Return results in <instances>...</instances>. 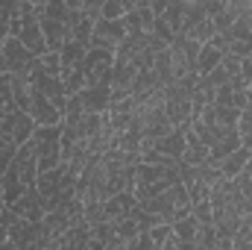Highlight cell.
<instances>
[{
  "label": "cell",
  "instance_id": "cell-25",
  "mask_svg": "<svg viewBox=\"0 0 252 250\" xmlns=\"http://www.w3.org/2000/svg\"><path fill=\"white\" fill-rule=\"evenodd\" d=\"M150 36H156V39H158V42H164L167 47H170V44H173V39H176V36H173V30L167 27V21H164V18H156V21H153Z\"/></svg>",
  "mask_w": 252,
  "mask_h": 250
},
{
  "label": "cell",
  "instance_id": "cell-28",
  "mask_svg": "<svg viewBox=\"0 0 252 250\" xmlns=\"http://www.w3.org/2000/svg\"><path fill=\"white\" fill-rule=\"evenodd\" d=\"M15 153H18V150H15L12 144H6V141L0 138V180H3V174H6V168L12 165V159H15Z\"/></svg>",
  "mask_w": 252,
  "mask_h": 250
},
{
  "label": "cell",
  "instance_id": "cell-27",
  "mask_svg": "<svg viewBox=\"0 0 252 250\" xmlns=\"http://www.w3.org/2000/svg\"><path fill=\"white\" fill-rule=\"evenodd\" d=\"M232 183H235V188H238V194L244 197V203L252 209V180L247 177V174H241V177H235Z\"/></svg>",
  "mask_w": 252,
  "mask_h": 250
},
{
  "label": "cell",
  "instance_id": "cell-32",
  "mask_svg": "<svg viewBox=\"0 0 252 250\" xmlns=\"http://www.w3.org/2000/svg\"><path fill=\"white\" fill-rule=\"evenodd\" d=\"M244 174H247V177L252 180V156H250V162H247V168H244Z\"/></svg>",
  "mask_w": 252,
  "mask_h": 250
},
{
  "label": "cell",
  "instance_id": "cell-8",
  "mask_svg": "<svg viewBox=\"0 0 252 250\" xmlns=\"http://www.w3.org/2000/svg\"><path fill=\"white\" fill-rule=\"evenodd\" d=\"M126 39V30H124V21H97L94 24V33H91V44L94 50H106V53H118L121 42Z\"/></svg>",
  "mask_w": 252,
  "mask_h": 250
},
{
  "label": "cell",
  "instance_id": "cell-29",
  "mask_svg": "<svg viewBox=\"0 0 252 250\" xmlns=\"http://www.w3.org/2000/svg\"><path fill=\"white\" fill-rule=\"evenodd\" d=\"M167 6H170V0H150V12H153V18H164Z\"/></svg>",
  "mask_w": 252,
  "mask_h": 250
},
{
  "label": "cell",
  "instance_id": "cell-33",
  "mask_svg": "<svg viewBox=\"0 0 252 250\" xmlns=\"http://www.w3.org/2000/svg\"><path fill=\"white\" fill-rule=\"evenodd\" d=\"M3 209H6V200H3V186H0V215H3Z\"/></svg>",
  "mask_w": 252,
  "mask_h": 250
},
{
  "label": "cell",
  "instance_id": "cell-21",
  "mask_svg": "<svg viewBox=\"0 0 252 250\" xmlns=\"http://www.w3.org/2000/svg\"><path fill=\"white\" fill-rule=\"evenodd\" d=\"M196 227H199V224L188 215V218H182V221L173 224V236H176L179 242H193V245H196Z\"/></svg>",
  "mask_w": 252,
  "mask_h": 250
},
{
  "label": "cell",
  "instance_id": "cell-18",
  "mask_svg": "<svg viewBox=\"0 0 252 250\" xmlns=\"http://www.w3.org/2000/svg\"><path fill=\"white\" fill-rule=\"evenodd\" d=\"M85 53H88V47H85V44H79V42H64V47L59 50L62 74H64V71L79 68V65H82V59H85Z\"/></svg>",
  "mask_w": 252,
  "mask_h": 250
},
{
  "label": "cell",
  "instance_id": "cell-14",
  "mask_svg": "<svg viewBox=\"0 0 252 250\" xmlns=\"http://www.w3.org/2000/svg\"><path fill=\"white\" fill-rule=\"evenodd\" d=\"M135 206H138L135 194H132V191H124V194H118V197H112V200L103 203V218H100V221H106V224H118V221L126 218ZM100 221H97V224H100Z\"/></svg>",
  "mask_w": 252,
  "mask_h": 250
},
{
  "label": "cell",
  "instance_id": "cell-10",
  "mask_svg": "<svg viewBox=\"0 0 252 250\" xmlns=\"http://www.w3.org/2000/svg\"><path fill=\"white\" fill-rule=\"evenodd\" d=\"M73 97L79 100L82 112H88V115H106L112 109V88H109V83L106 85H85Z\"/></svg>",
  "mask_w": 252,
  "mask_h": 250
},
{
  "label": "cell",
  "instance_id": "cell-5",
  "mask_svg": "<svg viewBox=\"0 0 252 250\" xmlns=\"http://www.w3.org/2000/svg\"><path fill=\"white\" fill-rule=\"evenodd\" d=\"M179 36H185L196 44H208L217 33H214V21L205 15L202 3H185V15H182V27H179Z\"/></svg>",
  "mask_w": 252,
  "mask_h": 250
},
{
  "label": "cell",
  "instance_id": "cell-31",
  "mask_svg": "<svg viewBox=\"0 0 252 250\" xmlns=\"http://www.w3.org/2000/svg\"><path fill=\"white\" fill-rule=\"evenodd\" d=\"M176 250H196V245H193V242H179Z\"/></svg>",
  "mask_w": 252,
  "mask_h": 250
},
{
  "label": "cell",
  "instance_id": "cell-26",
  "mask_svg": "<svg viewBox=\"0 0 252 250\" xmlns=\"http://www.w3.org/2000/svg\"><path fill=\"white\" fill-rule=\"evenodd\" d=\"M38 68L50 77H62V62H59V53H44L38 59Z\"/></svg>",
  "mask_w": 252,
  "mask_h": 250
},
{
  "label": "cell",
  "instance_id": "cell-17",
  "mask_svg": "<svg viewBox=\"0 0 252 250\" xmlns=\"http://www.w3.org/2000/svg\"><path fill=\"white\" fill-rule=\"evenodd\" d=\"M220 62H223V47H220V42H217V36H214L208 44L199 47V56H196V74H199V77H208Z\"/></svg>",
  "mask_w": 252,
  "mask_h": 250
},
{
  "label": "cell",
  "instance_id": "cell-12",
  "mask_svg": "<svg viewBox=\"0 0 252 250\" xmlns=\"http://www.w3.org/2000/svg\"><path fill=\"white\" fill-rule=\"evenodd\" d=\"M153 12H150V0H135L132 12L124 15V30L126 36H150L153 30Z\"/></svg>",
  "mask_w": 252,
  "mask_h": 250
},
{
  "label": "cell",
  "instance_id": "cell-23",
  "mask_svg": "<svg viewBox=\"0 0 252 250\" xmlns=\"http://www.w3.org/2000/svg\"><path fill=\"white\" fill-rule=\"evenodd\" d=\"M124 0H103V21H124Z\"/></svg>",
  "mask_w": 252,
  "mask_h": 250
},
{
  "label": "cell",
  "instance_id": "cell-6",
  "mask_svg": "<svg viewBox=\"0 0 252 250\" xmlns=\"http://www.w3.org/2000/svg\"><path fill=\"white\" fill-rule=\"evenodd\" d=\"M32 132H35L32 115H27V112H21V109H12V112L0 121V138H3L6 144H12L15 150H21V147L32 138Z\"/></svg>",
  "mask_w": 252,
  "mask_h": 250
},
{
  "label": "cell",
  "instance_id": "cell-1",
  "mask_svg": "<svg viewBox=\"0 0 252 250\" xmlns=\"http://www.w3.org/2000/svg\"><path fill=\"white\" fill-rule=\"evenodd\" d=\"M35 18L41 24L47 53H59L64 42L70 39V24H73V9L67 0H35Z\"/></svg>",
  "mask_w": 252,
  "mask_h": 250
},
{
  "label": "cell",
  "instance_id": "cell-24",
  "mask_svg": "<svg viewBox=\"0 0 252 250\" xmlns=\"http://www.w3.org/2000/svg\"><path fill=\"white\" fill-rule=\"evenodd\" d=\"M238 135H241V144H247L252 138V103H247V109L238 118Z\"/></svg>",
  "mask_w": 252,
  "mask_h": 250
},
{
  "label": "cell",
  "instance_id": "cell-30",
  "mask_svg": "<svg viewBox=\"0 0 252 250\" xmlns=\"http://www.w3.org/2000/svg\"><path fill=\"white\" fill-rule=\"evenodd\" d=\"M232 250H252V242H235Z\"/></svg>",
  "mask_w": 252,
  "mask_h": 250
},
{
  "label": "cell",
  "instance_id": "cell-9",
  "mask_svg": "<svg viewBox=\"0 0 252 250\" xmlns=\"http://www.w3.org/2000/svg\"><path fill=\"white\" fill-rule=\"evenodd\" d=\"M35 62V56L18 42V39H6L3 42V71L6 77H21V74H30V68Z\"/></svg>",
  "mask_w": 252,
  "mask_h": 250
},
{
  "label": "cell",
  "instance_id": "cell-19",
  "mask_svg": "<svg viewBox=\"0 0 252 250\" xmlns=\"http://www.w3.org/2000/svg\"><path fill=\"white\" fill-rule=\"evenodd\" d=\"M196 250H232V242H223L214 227H196Z\"/></svg>",
  "mask_w": 252,
  "mask_h": 250
},
{
  "label": "cell",
  "instance_id": "cell-11",
  "mask_svg": "<svg viewBox=\"0 0 252 250\" xmlns=\"http://www.w3.org/2000/svg\"><path fill=\"white\" fill-rule=\"evenodd\" d=\"M185 144H188V126H173L164 138H158V141H153V144H147V147L156 150V153L164 156V159L182 162V156H185Z\"/></svg>",
  "mask_w": 252,
  "mask_h": 250
},
{
  "label": "cell",
  "instance_id": "cell-13",
  "mask_svg": "<svg viewBox=\"0 0 252 250\" xmlns=\"http://www.w3.org/2000/svg\"><path fill=\"white\" fill-rule=\"evenodd\" d=\"M12 209H15L24 221H30V224H41V221H44V215H47V203L41 200V194L35 191V186L27 188V191L21 194V200H18V203H12Z\"/></svg>",
  "mask_w": 252,
  "mask_h": 250
},
{
  "label": "cell",
  "instance_id": "cell-22",
  "mask_svg": "<svg viewBox=\"0 0 252 250\" xmlns=\"http://www.w3.org/2000/svg\"><path fill=\"white\" fill-rule=\"evenodd\" d=\"M15 109V100H12V85H9V77L3 74L0 77V121Z\"/></svg>",
  "mask_w": 252,
  "mask_h": 250
},
{
  "label": "cell",
  "instance_id": "cell-7",
  "mask_svg": "<svg viewBox=\"0 0 252 250\" xmlns=\"http://www.w3.org/2000/svg\"><path fill=\"white\" fill-rule=\"evenodd\" d=\"M82 77H85V85H106L112 80V68H115V53H106V50H94L88 47L85 59H82Z\"/></svg>",
  "mask_w": 252,
  "mask_h": 250
},
{
  "label": "cell",
  "instance_id": "cell-16",
  "mask_svg": "<svg viewBox=\"0 0 252 250\" xmlns=\"http://www.w3.org/2000/svg\"><path fill=\"white\" fill-rule=\"evenodd\" d=\"M250 156H252V150L241 144L235 153H229L223 162H217L220 177H223V180H235V177H241V174H244V168H247V162H250Z\"/></svg>",
  "mask_w": 252,
  "mask_h": 250
},
{
  "label": "cell",
  "instance_id": "cell-20",
  "mask_svg": "<svg viewBox=\"0 0 252 250\" xmlns=\"http://www.w3.org/2000/svg\"><path fill=\"white\" fill-rule=\"evenodd\" d=\"M62 85H64V94L73 97L85 88V77H82V68H73V71H64L62 74Z\"/></svg>",
  "mask_w": 252,
  "mask_h": 250
},
{
  "label": "cell",
  "instance_id": "cell-15",
  "mask_svg": "<svg viewBox=\"0 0 252 250\" xmlns=\"http://www.w3.org/2000/svg\"><path fill=\"white\" fill-rule=\"evenodd\" d=\"M9 85H12L15 109H21V112L30 115V109H32V97H35V88H32L30 77H27V74H21V77H9Z\"/></svg>",
  "mask_w": 252,
  "mask_h": 250
},
{
  "label": "cell",
  "instance_id": "cell-4",
  "mask_svg": "<svg viewBox=\"0 0 252 250\" xmlns=\"http://www.w3.org/2000/svg\"><path fill=\"white\" fill-rule=\"evenodd\" d=\"M27 144L35 156L38 174H47L62 165V126H35Z\"/></svg>",
  "mask_w": 252,
  "mask_h": 250
},
{
  "label": "cell",
  "instance_id": "cell-2",
  "mask_svg": "<svg viewBox=\"0 0 252 250\" xmlns=\"http://www.w3.org/2000/svg\"><path fill=\"white\" fill-rule=\"evenodd\" d=\"M35 180H38V165H35V156H32L30 144H24V147L15 153L12 165L6 168V174H3V180H0L6 206L18 203V200H21V194H24L27 188L35 186Z\"/></svg>",
  "mask_w": 252,
  "mask_h": 250
},
{
  "label": "cell",
  "instance_id": "cell-3",
  "mask_svg": "<svg viewBox=\"0 0 252 250\" xmlns=\"http://www.w3.org/2000/svg\"><path fill=\"white\" fill-rule=\"evenodd\" d=\"M199 83V74L193 71L188 77L176 80L170 88H164V115L170 126H190V100H193V88Z\"/></svg>",
  "mask_w": 252,
  "mask_h": 250
},
{
  "label": "cell",
  "instance_id": "cell-34",
  "mask_svg": "<svg viewBox=\"0 0 252 250\" xmlns=\"http://www.w3.org/2000/svg\"><path fill=\"white\" fill-rule=\"evenodd\" d=\"M6 71H3V44H0V77H3Z\"/></svg>",
  "mask_w": 252,
  "mask_h": 250
}]
</instances>
